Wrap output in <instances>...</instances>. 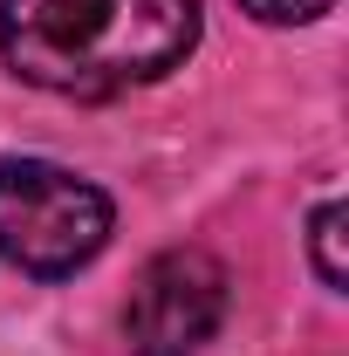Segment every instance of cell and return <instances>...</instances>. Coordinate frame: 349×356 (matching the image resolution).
Wrapping results in <instances>:
<instances>
[{
	"label": "cell",
	"mask_w": 349,
	"mask_h": 356,
	"mask_svg": "<svg viewBox=\"0 0 349 356\" xmlns=\"http://www.w3.org/2000/svg\"><path fill=\"white\" fill-rule=\"evenodd\" d=\"M117 233V206L103 185L55 158H0V261L35 274V281H69L83 274Z\"/></svg>",
	"instance_id": "7a4b0ae2"
},
{
	"label": "cell",
	"mask_w": 349,
	"mask_h": 356,
	"mask_svg": "<svg viewBox=\"0 0 349 356\" xmlns=\"http://www.w3.org/2000/svg\"><path fill=\"white\" fill-rule=\"evenodd\" d=\"M254 21H267V28H302V21H315V14H329L336 0H240Z\"/></svg>",
	"instance_id": "5b68a950"
},
{
	"label": "cell",
	"mask_w": 349,
	"mask_h": 356,
	"mask_svg": "<svg viewBox=\"0 0 349 356\" xmlns=\"http://www.w3.org/2000/svg\"><path fill=\"white\" fill-rule=\"evenodd\" d=\"M343 199H322L315 213H308V261H315V281L329 288V295H343L349 274H343Z\"/></svg>",
	"instance_id": "277c9868"
},
{
	"label": "cell",
	"mask_w": 349,
	"mask_h": 356,
	"mask_svg": "<svg viewBox=\"0 0 349 356\" xmlns=\"http://www.w3.org/2000/svg\"><path fill=\"white\" fill-rule=\"evenodd\" d=\"M199 48V0H0V62L28 89L110 103Z\"/></svg>",
	"instance_id": "6da1fadb"
},
{
	"label": "cell",
	"mask_w": 349,
	"mask_h": 356,
	"mask_svg": "<svg viewBox=\"0 0 349 356\" xmlns=\"http://www.w3.org/2000/svg\"><path fill=\"white\" fill-rule=\"evenodd\" d=\"M226 302H233V281H226L219 254H206V247H165L131 281L124 343H131V356H199L219 336Z\"/></svg>",
	"instance_id": "3957f363"
}]
</instances>
